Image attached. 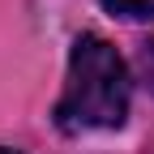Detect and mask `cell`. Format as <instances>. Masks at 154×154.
<instances>
[{"label": "cell", "mask_w": 154, "mask_h": 154, "mask_svg": "<svg viewBox=\"0 0 154 154\" xmlns=\"http://www.w3.org/2000/svg\"><path fill=\"white\" fill-rule=\"evenodd\" d=\"M128 64L103 34H82L69 51L64 94L56 103V124L64 133L120 128L128 120Z\"/></svg>", "instance_id": "6da1fadb"}, {"label": "cell", "mask_w": 154, "mask_h": 154, "mask_svg": "<svg viewBox=\"0 0 154 154\" xmlns=\"http://www.w3.org/2000/svg\"><path fill=\"white\" fill-rule=\"evenodd\" d=\"M103 9L111 17H128V22H150L154 17V0H103Z\"/></svg>", "instance_id": "7a4b0ae2"}, {"label": "cell", "mask_w": 154, "mask_h": 154, "mask_svg": "<svg viewBox=\"0 0 154 154\" xmlns=\"http://www.w3.org/2000/svg\"><path fill=\"white\" fill-rule=\"evenodd\" d=\"M137 82L154 94V38H146L137 47Z\"/></svg>", "instance_id": "3957f363"}, {"label": "cell", "mask_w": 154, "mask_h": 154, "mask_svg": "<svg viewBox=\"0 0 154 154\" xmlns=\"http://www.w3.org/2000/svg\"><path fill=\"white\" fill-rule=\"evenodd\" d=\"M0 154H17V150H0Z\"/></svg>", "instance_id": "277c9868"}]
</instances>
